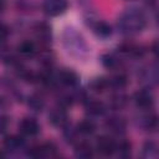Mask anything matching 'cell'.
<instances>
[{"instance_id":"cell-1","label":"cell","mask_w":159,"mask_h":159,"mask_svg":"<svg viewBox=\"0 0 159 159\" xmlns=\"http://www.w3.org/2000/svg\"><path fill=\"white\" fill-rule=\"evenodd\" d=\"M118 26L125 34H137L144 29L145 17L140 11L129 10L120 16L118 20Z\"/></svg>"},{"instance_id":"cell-2","label":"cell","mask_w":159,"mask_h":159,"mask_svg":"<svg viewBox=\"0 0 159 159\" xmlns=\"http://www.w3.org/2000/svg\"><path fill=\"white\" fill-rule=\"evenodd\" d=\"M67 6V0H45L42 5L43 11L50 16H57L63 14Z\"/></svg>"},{"instance_id":"cell-3","label":"cell","mask_w":159,"mask_h":159,"mask_svg":"<svg viewBox=\"0 0 159 159\" xmlns=\"http://www.w3.org/2000/svg\"><path fill=\"white\" fill-rule=\"evenodd\" d=\"M19 129L24 135L32 137V135H36L39 133L40 125L34 118H24L19 124Z\"/></svg>"},{"instance_id":"cell-4","label":"cell","mask_w":159,"mask_h":159,"mask_svg":"<svg viewBox=\"0 0 159 159\" xmlns=\"http://www.w3.org/2000/svg\"><path fill=\"white\" fill-rule=\"evenodd\" d=\"M97 149L103 155H112L116 153V142L109 137H99L97 140Z\"/></svg>"},{"instance_id":"cell-5","label":"cell","mask_w":159,"mask_h":159,"mask_svg":"<svg viewBox=\"0 0 159 159\" xmlns=\"http://www.w3.org/2000/svg\"><path fill=\"white\" fill-rule=\"evenodd\" d=\"M134 101H135V104L138 107H140V108H148L153 103V97H152V94H150L149 91L142 89V91H138L134 94Z\"/></svg>"},{"instance_id":"cell-6","label":"cell","mask_w":159,"mask_h":159,"mask_svg":"<svg viewBox=\"0 0 159 159\" xmlns=\"http://www.w3.org/2000/svg\"><path fill=\"white\" fill-rule=\"evenodd\" d=\"M58 78H60V81H61L63 84L70 86V87L75 86V84L77 83V81H78L77 75H76L73 71H70V70L61 71L60 75H58Z\"/></svg>"},{"instance_id":"cell-7","label":"cell","mask_w":159,"mask_h":159,"mask_svg":"<svg viewBox=\"0 0 159 159\" xmlns=\"http://www.w3.org/2000/svg\"><path fill=\"white\" fill-rule=\"evenodd\" d=\"M4 145L6 149H19L24 145V138L20 135H9L4 139Z\"/></svg>"},{"instance_id":"cell-8","label":"cell","mask_w":159,"mask_h":159,"mask_svg":"<svg viewBox=\"0 0 159 159\" xmlns=\"http://www.w3.org/2000/svg\"><path fill=\"white\" fill-rule=\"evenodd\" d=\"M86 108L87 111L91 113V114H94V116H98V114H102L104 112V106L102 102L99 101H87L86 102Z\"/></svg>"},{"instance_id":"cell-9","label":"cell","mask_w":159,"mask_h":159,"mask_svg":"<svg viewBox=\"0 0 159 159\" xmlns=\"http://www.w3.org/2000/svg\"><path fill=\"white\" fill-rule=\"evenodd\" d=\"M76 155L80 157V158H89L93 155V150H92V147L86 143V142H82L80 144H77L76 147Z\"/></svg>"},{"instance_id":"cell-10","label":"cell","mask_w":159,"mask_h":159,"mask_svg":"<svg viewBox=\"0 0 159 159\" xmlns=\"http://www.w3.org/2000/svg\"><path fill=\"white\" fill-rule=\"evenodd\" d=\"M66 118H67L66 117V113H65V111L62 108L53 111L51 113V116H50V120L55 125H63L66 123Z\"/></svg>"},{"instance_id":"cell-11","label":"cell","mask_w":159,"mask_h":159,"mask_svg":"<svg viewBox=\"0 0 159 159\" xmlns=\"http://www.w3.org/2000/svg\"><path fill=\"white\" fill-rule=\"evenodd\" d=\"M17 48H19V52L22 53V55H25V56H31V55H34V53L36 52V46H35V43H34L32 41H29V40L22 41V42L17 46Z\"/></svg>"},{"instance_id":"cell-12","label":"cell","mask_w":159,"mask_h":159,"mask_svg":"<svg viewBox=\"0 0 159 159\" xmlns=\"http://www.w3.org/2000/svg\"><path fill=\"white\" fill-rule=\"evenodd\" d=\"M96 129V125L92 120H82L77 124V132L81 133V134H92Z\"/></svg>"},{"instance_id":"cell-13","label":"cell","mask_w":159,"mask_h":159,"mask_svg":"<svg viewBox=\"0 0 159 159\" xmlns=\"http://www.w3.org/2000/svg\"><path fill=\"white\" fill-rule=\"evenodd\" d=\"M94 32L101 37H107V36H109L112 34V27L107 22L99 21V22H97L94 25Z\"/></svg>"},{"instance_id":"cell-14","label":"cell","mask_w":159,"mask_h":159,"mask_svg":"<svg viewBox=\"0 0 159 159\" xmlns=\"http://www.w3.org/2000/svg\"><path fill=\"white\" fill-rule=\"evenodd\" d=\"M127 82H128L127 77H125L124 75H122V73L116 75L114 77H112V78H111V81H108V83H109L111 86H113L114 88H118V89H120V88L125 87Z\"/></svg>"},{"instance_id":"cell-15","label":"cell","mask_w":159,"mask_h":159,"mask_svg":"<svg viewBox=\"0 0 159 159\" xmlns=\"http://www.w3.org/2000/svg\"><path fill=\"white\" fill-rule=\"evenodd\" d=\"M116 152H118L119 157H128L130 154V144L127 140H120L119 143H116Z\"/></svg>"},{"instance_id":"cell-16","label":"cell","mask_w":159,"mask_h":159,"mask_svg":"<svg viewBox=\"0 0 159 159\" xmlns=\"http://www.w3.org/2000/svg\"><path fill=\"white\" fill-rule=\"evenodd\" d=\"M144 154H145V157H148V158H155L157 157V154H158V149H157V145L153 143V142H149V143H147L145 145H144Z\"/></svg>"},{"instance_id":"cell-17","label":"cell","mask_w":159,"mask_h":159,"mask_svg":"<svg viewBox=\"0 0 159 159\" xmlns=\"http://www.w3.org/2000/svg\"><path fill=\"white\" fill-rule=\"evenodd\" d=\"M108 84H109V83H108L107 80H104V78H98V80H96V81L92 83V88H93L94 91H97V92H101V91L106 89Z\"/></svg>"},{"instance_id":"cell-18","label":"cell","mask_w":159,"mask_h":159,"mask_svg":"<svg viewBox=\"0 0 159 159\" xmlns=\"http://www.w3.org/2000/svg\"><path fill=\"white\" fill-rule=\"evenodd\" d=\"M107 125H108L112 130H117V132H119L120 129L124 128V124H123L122 120H119L118 118H112V119H109V120L107 122Z\"/></svg>"},{"instance_id":"cell-19","label":"cell","mask_w":159,"mask_h":159,"mask_svg":"<svg viewBox=\"0 0 159 159\" xmlns=\"http://www.w3.org/2000/svg\"><path fill=\"white\" fill-rule=\"evenodd\" d=\"M102 63H103V66L107 67V68H113V67L116 66V58H114L112 55H109V53L103 55V56H102Z\"/></svg>"},{"instance_id":"cell-20","label":"cell","mask_w":159,"mask_h":159,"mask_svg":"<svg viewBox=\"0 0 159 159\" xmlns=\"http://www.w3.org/2000/svg\"><path fill=\"white\" fill-rule=\"evenodd\" d=\"M29 104H30V107H31L32 109H35V111H40V109L43 107V102H42V99L39 98V97H35V96L30 98Z\"/></svg>"},{"instance_id":"cell-21","label":"cell","mask_w":159,"mask_h":159,"mask_svg":"<svg viewBox=\"0 0 159 159\" xmlns=\"http://www.w3.org/2000/svg\"><path fill=\"white\" fill-rule=\"evenodd\" d=\"M125 103V97L124 96H116L114 98H113V104L116 106V107H122L123 104Z\"/></svg>"},{"instance_id":"cell-22","label":"cell","mask_w":159,"mask_h":159,"mask_svg":"<svg viewBox=\"0 0 159 159\" xmlns=\"http://www.w3.org/2000/svg\"><path fill=\"white\" fill-rule=\"evenodd\" d=\"M6 124H7L6 119L2 118V117H0V132H2V130L6 128Z\"/></svg>"},{"instance_id":"cell-23","label":"cell","mask_w":159,"mask_h":159,"mask_svg":"<svg viewBox=\"0 0 159 159\" xmlns=\"http://www.w3.org/2000/svg\"><path fill=\"white\" fill-rule=\"evenodd\" d=\"M4 7V0H0V9Z\"/></svg>"}]
</instances>
